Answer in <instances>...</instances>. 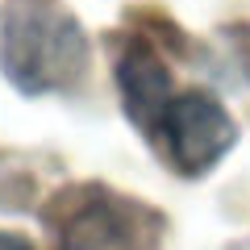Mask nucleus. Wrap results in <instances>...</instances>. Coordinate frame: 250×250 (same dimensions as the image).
<instances>
[{
  "instance_id": "obj_3",
  "label": "nucleus",
  "mask_w": 250,
  "mask_h": 250,
  "mask_svg": "<svg viewBox=\"0 0 250 250\" xmlns=\"http://www.w3.org/2000/svg\"><path fill=\"white\" fill-rule=\"evenodd\" d=\"M233 121L225 104L205 88L171 92L159 125L150 129V142L167 154L179 175H205L217 159L233 146Z\"/></svg>"
},
{
  "instance_id": "obj_5",
  "label": "nucleus",
  "mask_w": 250,
  "mask_h": 250,
  "mask_svg": "<svg viewBox=\"0 0 250 250\" xmlns=\"http://www.w3.org/2000/svg\"><path fill=\"white\" fill-rule=\"evenodd\" d=\"M0 250H34L25 238H17V233H0Z\"/></svg>"
},
{
  "instance_id": "obj_4",
  "label": "nucleus",
  "mask_w": 250,
  "mask_h": 250,
  "mask_svg": "<svg viewBox=\"0 0 250 250\" xmlns=\"http://www.w3.org/2000/svg\"><path fill=\"white\" fill-rule=\"evenodd\" d=\"M117 83H121V96H125V108L134 117V125L150 138V129L159 125L171 92H175L163 59L146 42H129L125 54H121V62H117Z\"/></svg>"
},
{
  "instance_id": "obj_2",
  "label": "nucleus",
  "mask_w": 250,
  "mask_h": 250,
  "mask_svg": "<svg viewBox=\"0 0 250 250\" xmlns=\"http://www.w3.org/2000/svg\"><path fill=\"white\" fill-rule=\"evenodd\" d=\"M54 229L62 250H154L159 217L100 184L71 188L54 200Z\"/></svg>"
},
{
  "instance_id": "obj_1",
  "label": "nucleus",
  "mask_w": 250,
  "mask_h": 250,
  "mask_svg": "<svg viewBox=\"0 0 250 250\" xmlns=\"http://www.w3.org/2000/svg\"><path fill=\"white\" fill-rule=\"evenodd\" d=\"M88 42L67 13L46 4H21L4 21V75L21 92H59L80 80Z\"/></svg>"
}]
</instances>
